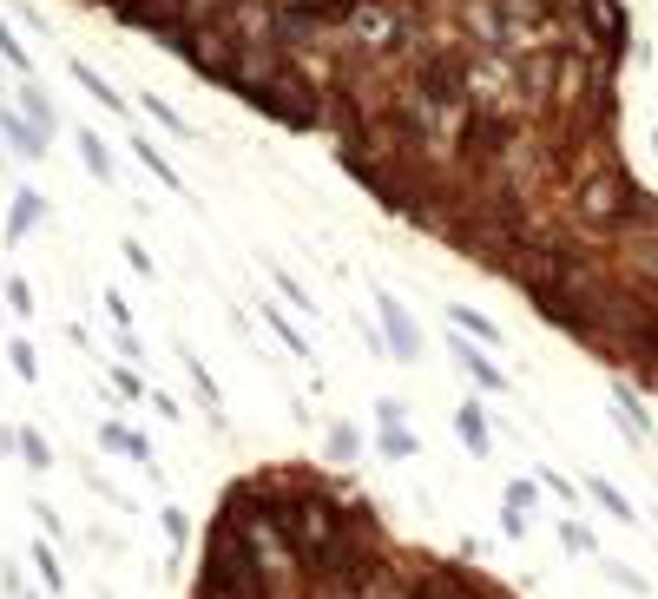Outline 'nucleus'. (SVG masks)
<instances>
[{"label": "nucleus", "mask_w": 658, "mask_h": 599, "mask_svg": "<svg viewBox=\"0 0 658 599\" xmlns=\"http://www.w3.org/2000/svg\"><path fill=\"white\" fill-rule=\"evenodd\" d=\"M376 310H382V336H389V349L402 356V363H415L422 356V336H415V323H408V310L389 297V290H376Z\"/></svg>", "instance_id": "1"}, {"label": "nucleus", "mask_w": 658, "mask_h": 599, "mask_svg": "<svg viewBox=\"0 0 658 599\" xmlns=\"http://www.w3.org/2000/svg\"><path fill=\"white\" fill-rule=\"evenodd\" d=\"M0 139L14 145L20 158H40V152H47V132L33 126V119H20V112H7V106H0Z\"/></svg>", "instance_id": "2"}, {"label": "nucleus", "mask_w": 658, "mask_h": 599, "mask_svg": "<svg viewBox=\"0 0 658 599\" xmlns=\"http://www.w3.org/2000/svg\"><path fill=\"white\" fill-rule=\"evenodd\" d=\"M47 218V205H40V191H14V211H7V244H20V237L33 231V224Z\"/></svg>", "instance_id": "3"}, {"label": "nucleus", "mask_w": 658, "mask_h": 599, "mask_svg": "<svg viewBox=\"0 0 658 599\" xmlns=\"http://www.w3.org/2000/svg\"><path fill=\"white\" fill-rule=\"evenodd\" d=\"M455 435H461V448L487 455V415H481V402H461V409H455Z\"/></svg>", "instance_id": "4"}, {"label": "nucleus", "mask_w": 658, "mask_h": 599, "mask_svg": "<svg viewBox=\"0 0 658 599\" xmlns=\"http://www.w3.org/2000/svg\"><path fill=\"white\" fill-rule=\"evenodd\" d=\"M455 363H461V369H468V376H474V382H481V389H507V376H501V369H494V363H487L481 349H468V343H455Z\"/></svg>", "instance_id": "5"}, {"label": "nucleus", "mask_w": 658, "mask_h": 599, "mask_svg": "<svg viewBox=\"0 0 658 599\" xmlns=\"http://www.w3.org/2000/svg\"><path fill=\"white\" fill-rule=\"evenodd\" d=\"M99 442H106V448H119V455H132V461H152V448H145L139 435H132V428H119V422H106V428H99Z\"/></svg>", "instance_id": "6"}, {"label": "nucleus", "mask_w": 658, "mask_h": 599, "mask_svg": "<svg viewBox=\"0 0 658 599\" xmlns=\"http://www.w3.org/2000/svg\"><path fill=\"white\" fill-rule=\"evenodd\" d=\"M20 106H27V119H33V126H40V132H53V99L40 93L33 79H27V86H20Z\"/></svg>", "instance_id": "7"}, {"label": "nucleus", "mask_w": 658, "mask_h": 599, "mask_svg": "<svg viewBox=\"0 0 658 599\" xmlns=\"http://www.w3.org/2000/svg\"><path fill=\"white\" fill-rule=\"evenodd\" d=\"M132 152H139V158H145V172H152V178H158V185H172V191H178V172H172V165H165V152H158V145H152V139H132Z\"/></svg>", "instance_id": "8"}, {"label": "nucleus", "mask_w": 658, "mask_h": 599, "mask_svg": "<svg viewBox=\"0 0 658 599\" xmlns=\"http://www.w3.org/2000/svg\"><path fill=\"white\" fill-rule=\"evenodd\" d=\"M79 158H86L93 178H112V158H106V145H99V132H79Z\"/></svg>", "instance_id": "9"}, {"label": "nucleus", "mask_w": 658, "mask_h": 599, "mask_svg": "<svg viewBox=\"0 0 658 599\" xmlns=\"http://www.w3.org/2000/svg\"><path fill=\"white\" fill-rule=\"evenodd\" d=\"M73 79H79V86H86V93H93V99H99L106 112H119V93H112V86H106V79L93 73V66H73Z\"/></svg>", "instance_id": "10"}, {"label": "nucleus", "mask_w": 658, "mask_h": 599, "mask_svg": "<svg viewBox=\"0 0 658 599\" xmlns=\"http://www.w3.org/2000/svg\"><path fill=\"white\" fill-rule=\"evenodd\" d=\"M448 316H455V330H461V336H481V343H494V323H487V316H474L468 303H455Z\"/></svg>", "instance_id": "11"}, {"label": "nucleus", "mask_w": 658, "mask_h": 599, "mask_svg": "<svg viewBox=\"0 0 658 599\" xmlns=\"http://www.w3.org/2000/svg\"><path fill=\"white\" fill-rule=\"evenodd\" d=\"M0 60L14 66V73H27V66H33V53H20V40H14V27H7V20H0Z\"/></svg>", "instance_id": "12"}, {"label": "nucleus", "mask_w": 658, "mask_h": 599, "mask_svg": "<svg viewBox=\"0 0 658 599\" xmlns=\"http://www.w3.org/2000/svg\"><path fill=\"white\" fill-rule=\"evenodd\" d=\"M560 547H566V553H593L599 540H593V527H580V521H573V527H560Z\"/></svg>", "instance_id": "13"}, {"label": "nucleus", "mask_w": 658, "mask_h": 599, "mask_svg": "<svg viewBox=\"0 0 658 599\" xmlns=\"http://www.w3.org/2000/svg\"><path fill=\"white\" fill-rule=\"evenodd\" d=\"M20 455H27V468H47V461H53V448L40 442V435H33V428H27V435H20Z\"/></svg>", "instance_id": "14"}, {"label": "nucleus", "mask_w": 658, "mask_h": 599, "mask_svg": "<svg viewBox=\"0 0 658 599\" xmlns=\"http://www.w3.org/2000/svg\"><path fill=\"white\" fill-rule=\"evenodd\" d=\"M33 567H40V580L60 593V560H53V547H33Z\"/></svg>", "instance_id": "15"}, {"label": "nucleus", "mask_w": 658, "mask_h": 599, "mask_svg": "<svg viewBox=\"0 0 658 599\" xmlns=\"http://www.w3.org/2000/svg\"><path fill=\"white\" fill-rule=\"evenodd\" d=\"M408 448H415V442H408V428H382V455H389V461H402Z\"/></svg>", "instance_id": "16"}, {"label": "nucleus", "mask_w": 658, "mask_h": 599, "mask_svg": "<svg viewBox=\"0 0 658 599\" xmlns=\"http://www.w3.org/2000/svg\"><path fill=\"white\" fill-rule=\"evenodd\" d=\"M329 455H336V461H343V455H356V428H343V422L329 428Z\"/></svg>", "instance_id": "17"}, {"label": "nucleus", "mask_w": 658, "mask_h": 599, "mask_svg": "<svg viewBox=\"0 0 658 599\" xmlns=\"http://www.w3.org/2000/svg\"><path fill=\"white\" fill-rule=\"evenodd\" d=\"M7 310H14V316H27V310H33V290L20 284V277H7Z\"/></svg>", "instance_id": "18"}, {"label": "nucleus", "mask_w": 658, "mask_h": 599, "mask_svg": "<svg viewBox=\"0 0 658 599\" xmlns=\"http://www.w3.org/2000/svg\"><path fill=\"white\" fill-rule=\"evenodd\" d=\"M145 112H158V126H165V132H185V119H178V112H172V106H165V99H158V93H152V99H145Z\"/></svg>", "instance_id": "19"}, {"label": "nucleus", "mask_w": 658, "mask_h": 599, "mask_svg": "<svg viewBox=\"0 0 658 599\" xmlns=\"http://www.w3.org/2000/svg\"><path fill=\"white\" fill-rule=\"evenodd\" d=\"M7 363H14L20 376H40V369H33V349H27V343H7Z\"/></svg>", "instance_id": "20"}, {"label": "nucleus", "mask_w": 658, "mask_h": 599, "mask_svg": "<svg viewBox=\"0 0 658 599\" xmlns=\"http://www.w3.org/2000/svg\"><path fill=\"white\" fill-rule=\"evenodd\" d=\"M126 264H132V270H139V277H152V270H158V264H152V257H145V244H132V237H126Z\"/></svg>", "instance_id": "21"}, {"label": "nucleus", "mask_w": 658, "mask_h": 599, "mask_svg": "<svg viewBox=\"0 0 658 599\" xmlns=\"http://www.w3.org/2000/svg\"><path fill=\"white\" fill-rule=\"evenodd\" d=\"M264 316H270V330H277V336H283V343H290V349H303V336L290 330V316H277V310H264Z\"/></svg>", "instance_id": "22"}, {"label": "nucleus", "mask_w": 658, "mask_h": 599, "mask_svg": "<svg viewBox=\"0 0 658 599\" xmlns=\"http://www.w3.org/2000/svg\"><path fill=\"white\" fill-rule=\"evenodd\" d=\"M507 507H520V514H527V507H533V481H514V488H507Z\"/></svg>", "instance_id": "23"}, {"label": "nucleus", "mask_w": 658, "mask_h": 599, "mask_svg": "<svg viewBox=\"0 0 658 599\" xmlns=\"http://www.w3.org/2000/svg\"><path fill=\"white\" fill-rule=\"evenodd\" d=\"M593 494H599V501H606V507H612V514H619V521H626V514H632V507H626V501H619V494H612V488H606V481H593Z\"/></svg>", "instance_id": "24"}, {"label": "nucleus", "mask_w": 658, "mask_h": 599, "mask_svg": "<svg viewBox=\"0 0 658 599\" xmlns=\"http://www.w3.org/2000/svg\"><path fill=\"white\" fill-rule=\"evenodd\" d=\"M376 415H382V428H395V422H402V402H395V395H382Z\"/></svg>", "instance_id": "25"}, {"label": "nucleus", "mask_w": 658, "mask_h": 599, "mask_svg": "<svg viewBox=\"0 0 658 599\" xmlns=\"http://www.w3.org/2000/svg\"><path fill=\"white\" fill-rule=\"evenodd\" d=\"M165 534H172V540H185V534H191V521L178 514V507H165Z\"/></svg>", "instance_id": "26"}]
</instances>
